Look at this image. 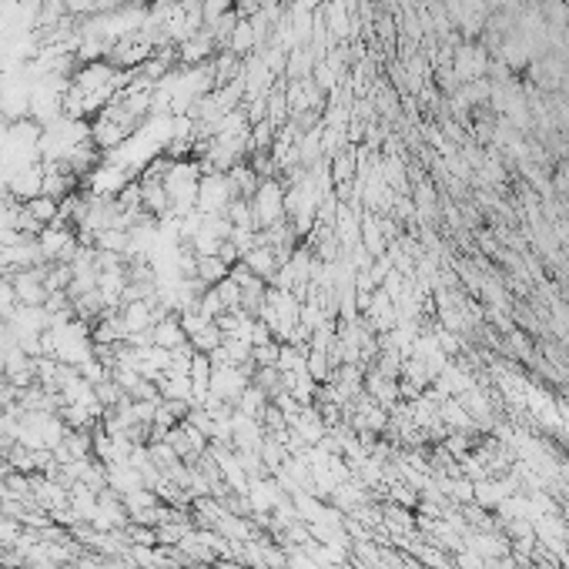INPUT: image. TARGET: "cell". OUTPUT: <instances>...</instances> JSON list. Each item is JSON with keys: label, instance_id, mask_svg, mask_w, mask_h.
<instances>
[{"label": "cell", "instance_id": "1", "mask_svg": "<svg viewBox=\"0 0 569 569\" xmlns=\"http://www.w3.org/2000/svg\"><path fill=\"white\" fill-rule=\"evenodd\" d=\"M248 205H252V225H255V231L278 225L284 218V184L278 178H261L255 195L248 198Z\"/></svg>", "mask_w": 569, "mask_h": 569}, {"label": "cell", "instance_id": "8", "mask_svg": "<svg viewBox=\"0 0 569 569\" xmlns=\"http://www.w3.org/2000/svg\"><path fill=\"white\" fill-rule=\"evenodd\" d=\"M331 171H335V181H348L352 178V171H355V158H352V154H339V158H335V165H331Z\"/></svg>", "mask_w": 569, "mask_h": 569}, {"label": "cell", "instance_id": "2", "mask_svg": "<svg viewBox=\"0 0 569 569\" xmlns=\"http://www.w3.org/2000/svg\"><path fill=\"white\" fill-rule=\"evenodd\" d=\"M7 191L11 198H20V201H30L44 191V161H34V165L17 168L11 181H7Z\"/></svg>", "mask_w": 569, "mask_h": 569}, {"label": "cell", "instance_id": "4", "mask_svg": "<svg viewBox=\"0 0 569 569\" xmlns=\"http://www.w3.org/2000/svg\"><path fill=\"white\" fill-rule=\"evenodd\" d=\"M258 44V34H255V24H252V17H238V24L231 30V37H228L225 51L228 54H235V58H248Z\"/></svg>", "mask_w": 569, "mask_h": 569}, {"label": "cell", "instance_id": "5", "mask_svg": "<svg viewBox=\"0 0 569 569\" xmlns=\"http://www.w3.org/2000/svg\"><path fill=\"white\" fill-rule=\"evenodd\" d=\"M456 71H459V77L463 81H476V77H482V71L489 67V60H486V51L482 47H472V44H463L459 51H456V64H452Z\"/></svg>", "mask_w": 569, "mask_h": 569}, {"label": "cell", "instance_id": "7", "mask_svg": "<svg viewBox=\"0 0 569 569\" xmlns=\"http://www.w3.org/2000/svg\"><path fill=\"white\" fill-rule=\"evenodd\" d=\"M17 312V292L7 275H0V318H11Z\"/></svg>", "mask_w": 569, "mask_h": 569}, {"label": "cell", "instance_id": "6", "mask_svg": "<svg viewBox=\"0 0 569 569\" xmlns=\"http://www.w3.org/2000/svg\"><path fill=\"white\" fill-rule=\"evenodd\" d=\"M24 208H27V214L34 218V222H41V225H54L60 214V201L58 198H47V195H37L30 198V201H24Z\"/></svg>", "mask_w": 569, "mask_h": 569}, {"label": "cell", "instance_id": "3", "mask_svg": "<svg viewBox=\"0 0 569 569\" xmlns=\"http://www.w3.org/2000/svg\"><path fill=\"white\" fill-rule=\"evenodd\" d=\"M151 342L158 345V348H168V352H175L181 345H188V331L181 329V318L178 315H168L161 322H154V329H151Z\"/></svg>", "mask_w": 569, "mask_h": 569}, {"label": "cell", "instance_id": "9", "mask_svg": "<svg viewBox=\"0 0 569 569\" xmlns=\"http://www.w3.org/2000/svg\"><path fill=\"white\" fill-rule=\"evenodd\" d=\"M17 540H20V526H17V519L0 516V542L11 546V542H17Z\"/></svg>", "mask_w": 569, "mask_h": 569}]
</instances>
